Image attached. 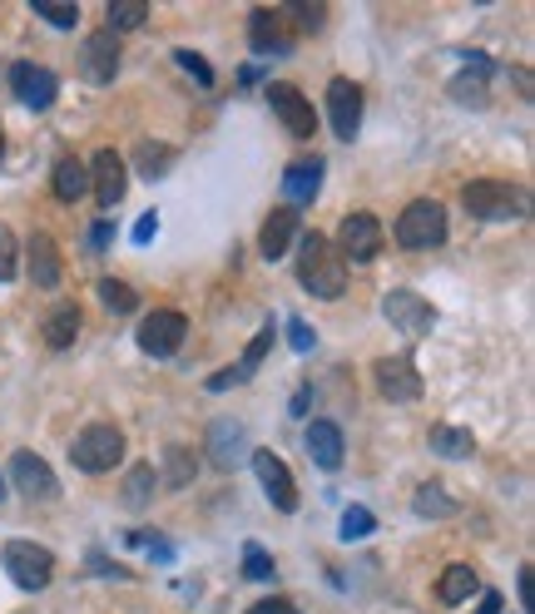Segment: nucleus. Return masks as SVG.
I'll return each instance as SVG.
<instances>
[{"instance_id": "nucleus-1", "label": "nucleus", "mask_w": 535, "mask_h": 614, "mask_svg": "<svg viewBox=\"0 0 535 614\" xmlns=\"http://www.w3.org/2000/svg\"><path fill=\"white\" fill-rule=\"evenodd\" d=\"M298 282L312 298H343L347 288L343 253L332 249L322 233H298Z\"/></svg>"}, {"instance_id": "nucleus-2", "label": "nucleus", "mask_w": 535, "mask_h": 614, "mask_svg": "<svg viewBox=\"0 0 535 614\" xmlns=\"http://www.w3.org/2000/svg\"><path fill=\"white\" fill-rule=\"evenodd\" d=\"M461 204H466V214H472V218L501 224V218H521L525 208H531V198H525V189H515V183L476 179V183H466V189H461Z\"/></svg>"}, {"instance_id": "nucleus-3", "label": "nucleus", "mask_w": 535, "mask_h": 614, "mask_svg": "<svg viewBox=\"0 0 535 614\" xmlns=\"http://www.w3.org/2000/svg\"><path fill=\"white\" fill-rule=\"evenodd\" d=\"M396 243L412 253L421 249H441L447 243V208L437 204V198H417V204L402 208V218H396Z\"/></svg>"}, {"instance_id": "nucleus-4", "label": "nucleus", "mask_w": 535, "mask_h": 614, "mask_svg": "<svg viewBox=\"0 0 535 614\" xmlns=\"http://www.w3.org/2000/svg\"><path fill=\"white\" fill-rule=\"evenodd\" d=\"M70 461L90 475L115 471V466L124 461V432H119V426H105V421H99V426H85V432L70 442Z\"/></svg>"}, {"instance_id": "nucleus-5", "label": "nucleus", "mask_w": 535, "mask_h": 614, "mask_svg": "<svg viewBox=\"0 0 535 614\" xmlns=\"http://www.w3.org/2000/svg\"><path fill=\"white\" fill-rule=\"evenodd\" d=\"M5 575L15 580V590H45L55 580V555L35 540H11L5 545Z\"/></svg>"}, {"instance_id": "nucleus-6", "label": "nucleus", "mask_w": 535, "mask_h": 614, "mask_svg": "<svg viewBox=\"0 0 535 614\" xmlns=\"http://www.w3.org/2000/svg\"><path fill=\"white\" fill-rule=\"evenodd\" d=\"M382 313L387 323L396 327V333H407V337H427L431 327H437V308H431L421 292H407V288H392L382 298Z\"/></svg>"}, {"instance_id": "nucleus-7", "label": "nucleus", "mask_w": 535, "mask_h": 614, "mask_svg": "<svg viewBox=\"0 0 535 614\" xmlns=\"http://www.w3.org/2000/svg\"><path fill=\"white\" fill-rule=\"evenodd\" d=\"M183 333H189V317L174 313V308H159V313H150L140 323L134 342H140L150 357H174L183 347Z\"/></svg>"}, {"instance_id": "nucleus-8", "label": "nucleus", "mask_w": 535, "mask_h": 614, "mask_svg": "<svg viewBox=\"0 0 535 614\" xmlns=\"http://www.w3.org/2000/svg\"><path fill=\"white\" fill-rule=\"evenodd\" d=\"M328 119H332V134L343 144L357 140V130H362V89L353 80H332L328 85Z\"/></svg>"}, {"instance_id": "nucleus-9", "label": "nucleus", "mask_w": 535, "mask_h": 614, "mask_svg": "<svg viewBox=\"0 0 535 614\" xmlns=\"http://www.w3.org/2000/svg\"><path fill=\"white\" fill-rule=\"evenodd\" d=\"M337 253L353 263H372L382 253V224L372 214H347L337 228Z\"/></svg>"}, {"instance_id": "nucleus-10", "label": "nucleus", "mask_w": 535, "mask_h": 614, "mask_svg": "<svg viewBox=\"0 0 535 614\" xmlns=\"http://www.w3.org/2000/svg\"><path fill=\"white\" fill-rule=\"evenodd\" d=\"M11 481H15V491H21L25 501H55L60 496L55 471L45 466V456H35V452H15L11 456Z\"/></svg>"}, {"instance_id": "nucleus-11", "label": "nucleus", "mask_w": 535, "mask_h": 614, "mask_svg": "<svg viewBox=\"0 0 535 614\" xmlns=\"http://www.w3.org/2000/svg\"><path fill=\"white\" fill-rule=\"evenodd\" d=\"M253 475L263 485V496L273 501V510H298V485H293V471L283 466V456L253 452Z\"/></svg>"}, {"instance_id": "nucleus-12", "label": "nucleus", "mask_w": 535, "mask_h": 614, "mask_svg": "<svg viewBox=\"0 0 535 614\" xmlns=\"http://www.w3.org/2000/svg\"><path fill=\"white\" fill-rule=\"evenodd\" d=\"M372 377H377V387H382V397L387 401H417L421 397V372H417V362L412 357H382V362L372 366Z\"/></svg>"}, {"instance_id": "nucleus-13", "label": "nucleus", "mask_w": 535, "mask_h": 614, "mask_svg": "<svg viewBox=\"0 0 535 614\" xmlns=\"http://www.w3.org/2000/svg\"><path fill=\"white\" fill-rule=\"evenodd\" d=\"M119 70V35L115 31H95L85 45H80V75L90 85H109Z\"/></svg>"}, {"instance_id": "nucleus-14", "label": "nucleus", "mask_w": 535, "mask_h": 614, "mask_svg": "<svg viewBox=\"0 0 535 614\" xmlns=\"http://www.w3.org/2000/svg\"><path fill=\"white\" fill-rule=\"evenodd\" d=\"M11 89H15V99H21V105L50 109L55 95H60V80H55L45 65H31V60H21V65L11 70Z\"/></svg>"}, {"instance_id": "nucleus-15", "label": "nucleus", "mask_w": 535, "mask_h": 614, "mask_svg": "<svg viewBox=\"0 0 535 614\" xmlns=\"http://www.w3.org/2000/svg\"><path fill=\"white\" fill-rule=\"evenodd\" d=\"M298 233H302L298 208H273V214L263 218V233H258V253H263L268 263H278L283 253L298 243Z\"/></svg>"}, {"instance_id": "nucleus-16", "label": "nucleus", "mask_w": 535, "mask_h": 614, "mask_svg": "<svg viewBox=\"0 0 535 614\" xmlns=\"http://www.w3.org/2000/svg\"><path fill=\"white\" fill-rule=\"evenodd\" d=\"M268 105H273V115L283 119V130H288L293 140H308L312 124H318L312 105H308V99H302L293 85H268Z\"/></svg>"}, {"instance_id": "nucleus-17", "label": "nucleus", "mask_w": 535, "mask_h": 614, "mask_svg": "<svg viewBox=\"0 0 535 614\" xmlns=\"http://www.w3.org/2000/svg\"><path fill=\"white\" fill-rule=\"evenodd\" d=\"M124 183H129L124 159H119L115 149H99L95 164H90V194H95L105 208H115L119 198H124Z\"/></svg>"}, {"instance_id": "nucleus-18", "label": "nucleus", "mask_w": 535, "mask_h": 614, "mask_svg": "<svg viewBox=\"0 0 535 614\" xmlns=\"http://www.w3.org/2000/svg\"><path fill=\"white\" fill-rule=\"evenodd\" d=\"M248 35H253V50H258V55H288V50H293L288 15H283V11H268V5H258V11L248 15Z\"/></svg>"}, {"instance_id": "nucleus-19", "label": "nucleus", "mask_w": 535, "mask_h": 614, "mask_svg": "<svg viewBox=\"0 0 535 614\" xmlns=\"http://www.w3.org/2000/svg\"><path fill=\"white\" fill-rule=\"evenodd\" d=\"M302 442H308V456L318 471H337V466H343V426H337V421H328V417L308 421Z\"/></svg>"}, {"instance_id": "nucleus-20", "label": "nucleus", "mask_w": 535, "mask_h": 614, "mask_svg": "<svg viewBox=\"0 0 535 614\" xmlns=\"http://www.w3.org/2000/svg\"><path fill=\"white\" fill-rule=\"evenodd\" d=\"M60 273H64V263H60L55 238L35 228V233H31V278H35V288H45V292L60 288Z\"/></svg>"}, {"instance_id": "nucleus-21", "label": "nucleus", "mask_w": 535, "mask_h": 614, "mask_svg": "<svg viewBox=\"0 0 535 614\" xmlns=\"http://www.w3.org/2000/svg\"><path fill=\"white\" fill-rule=\"evenodd\" d=\"M268 347H273V333H258L253 342H248V352L238 357V366H228V372H214V377H209V392H228V387H238V382H248L258 366H263Z\"/></svg>"}, {"instance_id": "nucleus-22", "label": "nucleus", "mask_w": 535, "mask_h": 614, "mask_svg": "<svg viewBox=\"0 0 535 614\" xmlns=\"http://www.w3.org/2000/svg\"><path fill=\"white\" fill-rule=\"evenodd\" d=\"M318 183H322V159H298L288 173H283V194L293 198L288 208L298 204H312V194H318Z\"/></svg>"}, {"instance_id": "nucleus-23", "label": "nucleus", "mask_w": 535, "mask_h": 614, "mask_svg": "<svg viewBox=\"0 0 535 614\" xmlns=\"http://www.w3.org/2000/svg\"><path fill=\"white\" fill-rule=\"evenodd\" d=\"M472 594H482L472 565H447V570H441V580H437V600L441 604H466Z\"/></svg>"}, {"instance_id": "nucleus-24", "label": "nucleus", "mask_w": 535, "mask_h": 614, "mask_svg": "<svg viewBox=\"0 0 535 614\" xmlns=\"http://www.w3.org/2000/svg\"><path fill=\"white\" fill-rule=\"evenodd\" d=\"M40 333H45V342H50L55 352H60V347H70L80 337V308H75V302H60V308H50Z\"/></svg>"}, {"instance_id": "nucleus-25", "label": "nucleus", "mask_w": 535, "mask_h": 614, "mask_svg": "<svg viewBox=\"0 0 535 614\" xmlns=\"http://www.w3.org/2000/svg\"><path fill=\"white\" fill-rule=\"evenodd\" d=\"M209 452H214V466H234L238 452H243V426L238 421H214V432H209Z\"/></svg>"}, {"instance_id": "nucleus-26", "label": "nucleus", "mask_w": 535, "mask_h": 614, "mask_svg": "<svg viewBox=\"0 0 535 614\" xmlns=\"http://www.w3.org/2000/svg\"><path fill=\"white\" fill-rule=\"evenodd\" d=\"M90 194V169L80 159H60L55 164V198H64V204H75V198Z\"/></svg>"}, {"instance_id": "nucleus-27", "label": "nucleus", "mask_w": 535, "mask_h": 614, "mask_svg": "<svg viewBox=\"0 0 535 614\" xmlns=\"http://www.w3.org/2000/svg\"><path fill=\"white\" fill-rule=\"evenodd\" d=\"M154 491H159V471H154V466H134L129 481H124V506L129 510H150Z\"/></svg>"}, {"instance_id": "nucleus-28", "label": "nucleus", "mask_w": 535, "mask_h": 614, "mask_svg": "<svg viewBox=\"0 0 535 614\" xmlns=\"http://www.w3.org/2000/svg\"><path fill=\"white\" fill-rule=\"evenodd\" d=\"M431 452L447 456V461H461V456L476 452V442L466 426H431Z\"/></svg>"}, {"instance_id": "nucleus-29", "label": "nucleus", "mask_w": 535, "mask_h": 614, "mask_svg": "<svg viewBox=\"0 0 535 614\" xmlns=\"http://www.w3.org/2000/svg\"><path fill=\"white\" fill-rule=\"evenodd\" d=\"M134 169H140V179H164V173L174 169V149L169 144H140V154H134Z\"/></svg>"}, {"instance_id": "nucleus-30", "label": "nucleus", "mask_w": 535, "mask_h": 614, "mask_svg": "<svg viewBox=\"0 0 535 614\" xmlns=\"http://www.w3.org/2000/svg\"><path fill=\"white\" fill-rule=\"evenodd\" d=\"M150 21V5H144V0H115V5H109V25L105 31H140V25Z\"/></svg>"}, {"instance_id": "nucleus-31", "label": "nucleus", "mask_w": 535, "mask_h": 614, "mask_svg": "<svg viewBox=\"0 0 535 614\" xmlns=\"http://www.w3.org/2000/svg\"><path fill=\"white\" fill-rule=\"evenodd\" d=\"M99 302H105L109 313H134L140 308V292L129 288V282H115V278H99Z\"/></svg>"}, {"instance_id": "nucleus-32", "label": "nucleus", "mask_w": 535, "mask_h": 614, "mask_svg": "<svg viewBox=\"0 0 535 614\" xmlns=\"http://www.w3.org/2000/svg\"><path fill=\"white\" fill-rule=\"evenodd\" d=\"M412 506H417V516L441 520V516H451V510H456V501H451L447 491H441V485H421V491H417V501H412Z\"/></svg>"}, {"instance_id": "nucleus-33", "label": "nucleus", "mask_w": 535, "mask_h": 614, "mask_svg": "<svg viewBox=\"0 0 535 614\" xmlns=\"http://www.w3.org/2000/svg\"><path fill=\"white\" fill-rule=\"evenodd\" d=\"M193 481V456L183 446H169L164 452V485H189Z\"/></svg>"}, {"instance_id": "nucleus-34", "label": "nucleus", "mask_w": 535, "mask_h": 614, "mask_svg": "<svg viewBox=\"0 0 535 614\" xmlns=\"http://www.w3.org/2000/svg\"><path fill=\"white\" fill-rule=\"evenodd\" d=\"M35 15L55 31H75L80 25V5H50V0H35Z\"/></svg>"}, {"instance_id": "nucleus-35", "label": "nucleus", "mask_w": 535, "mask_h": 614, "mask_svg": "<svg viewBox=\"0 0 535 614\" xmlns=\"http://www.w3.org/2000/svg\"><path fill=\"white\" fill-rule=\"evenodd\" d=\"M174 65H179V70H189V75H193V85H199V89H209V85H214V65H209L204 55H193V50H174Z\"/></svg>"}, {"instance_id": "nucleus-36", "label": "nucleus", "mask_w": 535, "mask_h": 614, "mask_svg": "<svg viewBox=\"0 0 535 614\" xmlns=\"http://www.w3.org/2000/svg\"><path fill=\"white\" fill-rule=\"evenodd\" d=\"M337 530H343V540H362V535H372V530H377V520H372V510L353 506V510L343 516V526H337Z\"/></svg>"}, {"instance_id": "nucleus-37", "label": "nucleus", "mask_w": 535, "mask_h": 614, "mask_svg": "<svg viewBox=\"0 0 535 614\" xmlns=\"http://www.w3.org/2000/svg\"><path fill=\"white\" fill-rule=\"evenodd\" d=\"M243 575H248V580H273V561L263 555V545H248V555H243Z\"/></svg>"}, {"instance_id": "nucleus-38", "label": "nucleus", "mask_w": 535, "mask_h": 614, "mask_svg": "<svg viewBox=\"0 0 535 614\" xmlns=\"http://www.w3.org/2000/svg\"><path fill=\"white\" fill-rule=\"evenodd\" d=\"M15 278V233L0 224V282Z\"/></svg>"}, {"instance_id": "nucleus-39", "label": "nucleus", "mask_w": 535, "mask_h": 614, "mask_svg": "<svg viewBox=\"0 0 535 614\" xmlns=\"http://www.w3.org/2000/svg\"><path fill=\"white\" fill-rule=\"evenodd\" d=\"M283 15H293V21H298L302 31H318V25L328 21V11H322V5H288Z\"/></svg>"}, {"instance_id": "nucleus-40", "label": "nucleus", "mask_w": 535, "mask_h": 614, "mask_svg": "<svg viewBox=\"0 0 535 614\" xmlns=\"http://www.w3.org/2000/svg\"><path fill=\"white\" fill-rule=\"evenodd\" d=\"M451 95L472 99V105H486V80L482 75H476V80H456V85H451Z\"/></svg>"}, {"instance_id": "nucleus-41", "label": "nucleus", "mask_w": 535, "mask_h": 614, "mask_svg": "<svg viewBox=\"0 0 535 614\" xmlns=\"http://www.w3.org/2000/svg\"><path fill=\"white\" fill-rule=\"evenodd\" d=\"M288 342H293V352H312V342H318V337H312L308 323H288Z\"/></svg>"}, {"instance_id": "nucleus-42", "label": "nucleus", "mask_w": 535, "mask_h": 614, "mask_svg": "<svg viewBox=\"0 0 535 614\" xmlns=\"http://www.w3.org/2000/svg\"><path fill=\"white\" fill-rule=\"evenodd\" d=\"M154 233H159V214H144L134 224V243H154Z\"/></svg>"}, {"instance_id": "nucleus-43", "label": "nucleus", "mask_w": 535, "mask_h": 614, "mask_svg": "<svg viewBox=\"0 0 535 614\" xmlns=\"http://www.w3.org/2000/svg\"><path fill=\"white\" fill-rule=\"evenodd\" d=\"M312 407V387H298V397H293V417H308Z\"/></svg>"}, {"instance_id": "nucleus-44", "label": "nucleus", "mask_w": 535, "mask_h": 614, "mask_svg": "<svg viewBox=\"0 0 535 614\" xmlns=\"http://www.w3.org/2000/svg\"><path fill=\"white\" fill-rule=\"evenodd\" d=\"M109 233H115V228H109V224H95V228H90V249H105V243H109Z\"/></svg>"}, {"instance_id": "nucleus-45", "label": "nucleus", "mask_w": 535, "mask_h": 614, "mask_svg": "<svg viewBox=\"0 0 535 614\" xmlns=\"http://www.w3.org/2000/svg\"><path fill=\"white\" fill-rule=\"evenodd\" d=\"M476 614H501V594L486 590V594H482V610H476Z\"/></svg>"}, {"instance_id": "nucleus-46", "label": "nucleus", "mask_w": 535, "mask_h": 614, "mask_svg": "<svg viewBox=\"0 0 535 614\" xmlns=\"http://www.w3.org/2000/svg\"><path fill=\"white\" fill-rule=\"evenodd\" d=\"M283 610H288V604H283V600H258L248 614H283Z\"/></svg>"}, {"instance_id": "nucleus-47", "label": "nucleus", "mask_w": 535, "mask_h": 614, "mask_svg": "<svg viewBox=\"0 0 535 614\" xmlns=\"http://www.w3.org/2000/svg\"><path fill=\"white\" fill-rule=\"evenodd\" d=\"M531 585H535V580H531V565H521V600H525V604L535 600V590H531Z\"/></svg>"}, {"instance_id": "nucleus-48", "label": "nucleus", "mask_w": 535, "mask_h": 614, "mask_svg": "<svg viewBox=\"0 0 535 614\" xmlns=\"http://www.w3.org/2000/svg\"><path fill=\"white\" fill-rule=\"evenodd\" d=\"M0 501H5V475H0Z\"/></svg>"}, {"instance_id": "nucleus-49", "label": "nucleus", "mask_w": 535, "mask_h": 614, "mask_svg": "<svg viewBox=\"0 0 535 614\" xmlns=\"http://www.w3.org/2000/svg\"><path fill=\"white\" fill-rule=\"evenodd\" d=\"M0 149H5V130H0Z\"/></svg>"}, {"instance_id": "nucleus-50", "label": "nucleus", "mask_w": 535, "mask_h": 614, "mask_svg": "<svg viewBox=\"0 0 535 614\" xmlns=\"http://www.w3.org/2000/svg\"><path fill=\"white\" fill-rule=\"evenodd\" d=\"M283 614H298V610H293V604H288V610H283Z\"/></svg>"}]
</instances>
